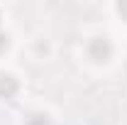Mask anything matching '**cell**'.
<instances>
[{
	"label": "cell",
	"instance_id": "obj_1",
	"mask_svg": "<svg viewBox=\"0 0 127 125\" xmlns=\"http://www.w3.org/2000/svg\"><path fill=\"white\" fill-rule=\"evenodd\" d=\"M88 54H91V59H95V62H108L110 54H112V47H110V42L105 37H95L93 42L88 44Z\"/></svg>",
	"mask_w": 127,
	"mask_h": 125
},
{
	"label": "cell",
	"instance_id": "obj_2",
	"mask_svg": "<svg viewBox=\"0 0 127 125\" xmlns=\"http://www.w3.org/2000/svg\"><path fill=\"white\" fill-rule=\"evenodd\" d=\"M20 91V83L10 74H0V98H12Z\"/></svg>",
	"mask_w": 127,
	"mask_h": 125
},
{
	"label": "cell",
	"instance_id": "obj_3",
	"mask_svg": "<svg viewBox=\"0 0 127 125\" xmlns=\"http://www.w3.org/2000/svg\"><path fill=\"white\" fill-rule=\"evenodd\" d=\"M25 125H51V120H49L47 113H32Z\"/></svg>",
	"mask_w": 127,
	"mask_h": 125
},
{
	"label": "cell",
	"instance_id": "obj_4",
	"mask_svg": "<svg viewBox=\"0 0 127 125\" xmlns=\"http://www.w3.org/2000/svg\"><path fill=\"white\" fill-rule=\"evenodd\" d=\"M5 49H7V34L0 32V52H5Z\"/></svg>",
	"mask_w": 127,
	"mask_h": 125
},
{
	"label": "cell",
	"instance_id": "obj_5",
	"mask_svg": "<svg viewBox=\"0 0 127 125\" xmlns=\"http://www.w3.org/2000/svg\"><path fill=\"white\" fill-rule=\"evenodd\" d=\"M117 10H120V15H122V17L127 20V0H125V2H120V5H117Z\"/></svg>",
	"mask_w": 127,
	"mask_h": 125
},
{
	"label": "cell",
	"instance_id": "obj_6",
	"mask_svg": "<svg viewBox=\"0 0 127 125\" xmlns=\"http://www.w3.org/2000/svg\"><path fill=\"white\" fill-rule=\"evenodd\" d=\"M0 20H2V17H0Z\"/></svg>",
	"mask_w": 127,
	"mask_h": 125
}]
</instances>
